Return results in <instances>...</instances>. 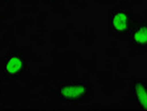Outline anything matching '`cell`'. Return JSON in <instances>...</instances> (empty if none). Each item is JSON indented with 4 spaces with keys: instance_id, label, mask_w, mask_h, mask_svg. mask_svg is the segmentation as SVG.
I'll return each mask as SVG.
<instances>
[{
    "instance_id": "obj_3",
    "label": "cell",
    "mask_w": 147,
    "mask_h": 111,
    "mask_svg": "<svg viewBox=\"0 0 147 111\" xmlns=\"http://www.w3.org/2000/svg\"><path fill=\"white\" fill-rule=\"evenodd\" d=\"M128 26V17L124 12H118L113 18V27L118 31H124Z\"/></svg>"
},
{
    "instance_id": "obj_2",
    "label": "cell",
    "mask_w": 147,
    "mask_h": 111,
    "mask_svg": "<svg viewBox=\"0 0 147 111\" xmlns=\"http://www.w3.org/2000/svg\"><path fill=\"white\" fill-rule=\"evenodd\" d=\"M87 93V87L84 84H66L59 89V97L65 100H77Z\"/></svg>"
},
{
    "instance_id": "obj_1",
    "label": "cell",
    "mask_w": 147,
    "mask_h": 111,
    "mask_svg": "<svg viewBox=\"0 0 147 111\" xmlns=\"http://www.w3.org/2000/svg\"><path fill=\"white\" fill-rule=\"evenodd\" d=\"M25 59L19 55H11L6 58V61L3 64V71L7 77L16 78L21 74L25 69Z\"/></svg>"
},
{
    "instance_id": "obj_5",
    "label": "cell",
    "mask_w": 147,
    "mask_h": 111,
    "mask_svg": "<svg viewBox=\"0 0 147 111\" xmlns=\"http://www.w3.org/2000/svg\"><path fill=\"white\" fill-rule=\"evenodd\" d=\"M134 40L139 45L147 43V28H139L134 33Z\"/></svg>"
},
{
    "instance_id": "obj_4",
    "label": "cell",
    "mask_w": 147,
    "mask_h": 111,
    "mask_svg": "<svg viewBox=\"0 0 147 111\" xmlns=\"http://www.w3.org/2000/svg\"><path fill=\"white\" fill-rule=\"evenodd\" d=\"M136 94L139 103L143 106L144 109H147V90L143 84H136Z\"/></svg>"
}]
</instances>
